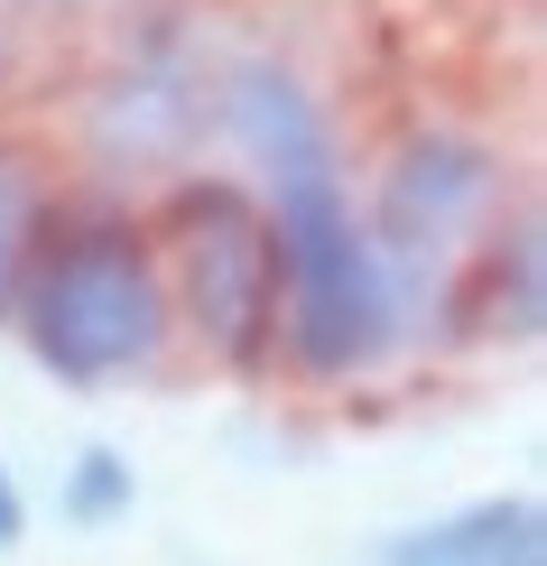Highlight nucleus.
I'll return each instance as SVG.
<instances>
[{"label": "nucleus", "instance_id": "obj_1", "mask_svg": "<svg viewBox=\"0 0 547 566\" xmlns=\"http://www.w3.org/2000/svg\"><path fill=\"white\" fill-rule=\"evenodd\" d=\"M270 232H278V325H288V353L306 371H325V381L371 371L399 335V297H390V261L353 223L335 149L306 158V168H278Z\"/></svg>", "mask_w": 547, "mask_h": 566}, {"label": "nucleus", "instance_id": "obj_2", "mask_svg": "<svg viewBox=\"0 0 547 566\" xmlns=\"http://www.w3.org/2000/svg\"><path fill=\"white\" fill-rule=\"evenodd\" d=\"M19 325H29V353L56 381H122V371H139L158 353V335H168V279H158L149 242L122 223H93L75 232V242H46L29 289H19L10 306Z\"/></svg>", "mask_w": 547, "mask_h": 566}, {"label": "nucleus", "instance_id": "obj_3", "mask_svg": "<svg viewBox=\"0 0 547 566\" xmlns=\"http://www.w3.org/2000/svg\"><path fill=\"white\" fill-rule=\"evenodd\" d=\"M168 251H177V297L186 325L223 353V363H270L278 344V232L270 205L232 177H196L168 205Z\"/></svg>", "mask_w": 547, "mask_h": 566}, {"label": "nucleus", "instance_id": "obj_4", "mask_svg": "<svg viewBox=\"0 0 547 566\" xmlns=\"http://www.w3.org/2000/svg\"><path fill=\"white\" fill-rule=\"evenodd\" d=\"M492 149L483 139H409L399 168L380 177V223H371V251H436L473 205L492 196Z\"/></svg>", "mask_w": 547, "mask_h": 566}, {"label": "nucleus", "instance_id": "obj_5", "mask_svg": "<svg viewBox=\"0 0 547 566\" xmlns=\"http://www.w3.org/2000/svg\"><path fill=\"white\" fill-rule=\"evenodd\" d=\"M538 502L529 492H492V502H464L445 521H427L409 538H390L380 566H538Z\"/></svg>", "mask_w": 547, "mask_h": 566}, {"label": "nucleus", "instance_id": "obj_6", "mask_svg": "<svg viewBox=\"0 0 547 566\" xmlns=\"http://www.w3.org/2000/svg\"><path fill=\"white\" fill-rule=\"evenodd\" d=\"M46 251V196H38V168L19 149H0V316L19 306V289H29Z\"/></svg>", "mask_w": 547, "mask_h": 566}, {"label": "nucleus", "instance_id": "obj_7", "mask_svg": "<svg viewBox=\"0 0 547 566\" xmlns=\"http://www.w3.org/2000/svg\"><path fill=\"white\" fill-rule=\"evenodd\" d=\"M464 325L538 335V242H529V232L502 242V251H483V270H473V289H464Z\"/></svg>", "mask_w": 547, "mask_h": 566}, {"label": "nucleus", "instance_id": "obj_8", "mask_svg": "<svg viewBox=\"0 0 547 566\" xmlns=\"http://www.w3.org/2000/svg\"><path fill=\"white\" fill-rule=\"evenodd\" d=\"M130 502H139L130 455H122V446H84L75 474H65V521H75V530H103V521H122Z\"/></svg>", "mask_w": 547, "mask_h": 566}, {"label": "nucleus", "instance_id": "obj_9", "mask_svg": "<svg viewBox=\"0 0 547 566\" xmlns=\"http://www.w3.org/2000/svg\"><path fill=\"white\" fill-rule=\"evenodd\" d=\"M19 538H29V502H19L10 464H0V548H19Z\"/></svg>", "mask_w": 547, "mask_h": 566}]
</instances>
